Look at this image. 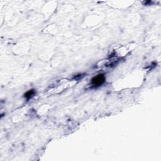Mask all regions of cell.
Segmentation results:
<instances>
[{
  "label": "cell",
  "instance_id": "1",
  "mask_svg": "<svg viewBox=\"0 0 161 161\" xmlns=\"http://www.w3.org/2000/svg\"><path fill=\"white\" fill-rule=\"evenodd\" d=\"M105 81V76L103 74H100L97 75L96 76H94L91 79V83L93 86L94 87L100 86L102 85Z\"/></svg>",
  "mask_w": 161,
  "mask_h": 161
},
{
  "label": "cell",
  "instance_id": "2",
  "mask_svg": "<svg viewBox=\"0 0 161 161\" xmlns=\"http://www.w3.org/2000/svg\"><path fill=\"white\" fill-rule=\"evenodd\" d=\"M35 94V91L34 90H29L28 91L27 93H25L24 94V97L25 98H27V100L30 99L31 98H32L33 96H34Z\"/></svg>",
  "mask_w": 161,
  "mask_h": 161
}]
</instances>
